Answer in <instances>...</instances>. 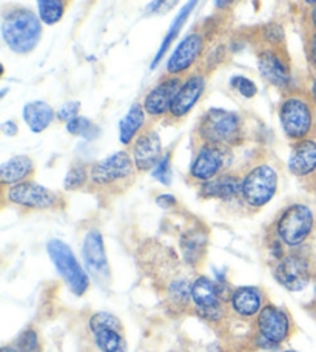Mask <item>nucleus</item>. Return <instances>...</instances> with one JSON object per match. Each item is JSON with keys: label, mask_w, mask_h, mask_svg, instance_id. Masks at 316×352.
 I'll return each mask as SVG.
<instances>
[{"label": "nucleus", "mask_w": 316, "mask_h": 352, "mask_svg": "<svg viewBox=\"0 0 316 352\" xmlns=\"http://www.w3.org/2000/svg\"><path fill=\"white\" fill-rule=\"evenodd\" d=\"M230 85H232L233 90H236L245 99H251L258 94L256 84L253 82L251 79L241 76V74H238V76H233L230 79Z\"/></svg>", "instance_id": "nucleus-34"}, {"label": "nucleus", "mask_w": 316, "mask_h": 352, "mask_svg": "<svg viewBox=\"0 0 316 352\" xmlns=\"http://www.w3.org/2000/svg\"><path fill=\"white\" fill-rule=\"evenodd\" d=\"M308 59H311L312 65L316 68V33H312L311 42H308Z\"/></svg>", "instance_id": "nucleus-40"}, {"label": "nucleus", "mask_w": 316, "mask_h": 352, "mask_svg": "<svg viewBox=\"0 0 316 352\" xmlns=\"http://www.w3.org/2000/svg\"><path fill=\"white\" fill-rule=\"evenodd\" d=\"M289 172L300 179L316 176V138L293 142L287 160Z\"/></svg>", "instance_id": "nucleus-20"}, {"label": "nucleus", "mask_w": 316, "mask_h": 352, "mask_svg": "<svg viewBox=\"0 0 316 352\" xmlns=\"http://www.w3.org/2000/svg\"><path fill=\"white\" fill-rule=\"evenodd\" d=\"M90 184V167L82 164V162H76L65 175L63 179V190L65 192H78L85 188Z\"/></svg>", "instance_id": "nucleus-30"}, {"label": "nucleus", "mask_w": 316, "mask_h": 352, "mask_svg": "<svg viewBox=\"0 0 316 352\" xmlns=\"http://www.w3.org/2000/svg\"><path fill=\"white\" fill-rule=\"evenodd\" d=\"M242 176L236 173L224 172L207 182L199 184V197L204 199H219L224 203H230L241 198Z\"/></svg>", "instance_id": "nucleus-21"}, {"label": "nucleus", "mask_w": 316, "mask_h": 352, "mask_svg": "<svg viewBox=\"0 0 316 352\" xmlns=\"http://www.w3.org/2000/svg\"><path fill=\"white\" fill-rule=\"evenodd\" d=\"M284 352H296V351H284Z\"/></svg>", "instance_id": "nucleus-48"}, {"label": "nucleus", "mask_w": 316, "mask_h": 352, "mask_svg": "<svg viewBox=\"0 0 316 352\" xmlns=\"http://www.w3.org/2000/svg\"><path fill=\"white\" fill-rule=\"evenodd\" d=\"M22 118L33 133H42L56 119V111L45 100H31L23 105Z\"/></svg>", "instance_id": "nucleus-24"}, {"label": "nucleus", "mask_w": 316, "mask_h": 352, "mask_svg": "<svg viewBox=\"0 0 316 352\" xmlns=\"http://www.w3.org/2000/svg\"><path fill=\"white\" fill-rule=\"evenodd\" d=\"M14 348L17 349V352H42L41 337L37 334V331H34L33 328L25 329L17 337Z\"/></svg>", "instance_id": "nucleus-32"}, {"label": "nucleus", "mask_w": 316, "mask_h": 352, "mask_svg": "<svg viewBox=\"0 0 316 352\" xmlns=\"http://www.w3.org/2000/svg\"><path fill=\"white\" fill-rule=\"evenodd\" d=\"M239 0H214V6H216V10L219 11H227L230 10L232 6H235Z\"/></svg>", "instance_id": "nucleus-41"}, {"label": "nucleus", "mask_w": 316, "mask_h": 352, "mask_svg": "<svg viewBox=\"0 0 316 352\" xmlns=\"http://www.w3.org/2000/svg\"><path fill=\"white\" fill-rule=\"evenodd\" d=\"M131 153L121 150L90 166V186L100 192H124L136 176Z\"/></svg>", "instance_id": "nucleus-5"}, {"label": "nucleus", "mask_w": 316, "mask_h": 352, "mask_svg": "<svg viewBox=\"0 0 316 352\" xmlns=\"http://www.w3.org/2000/svg\"><path fill=\"white\" fill-rule=\"evenodd\" d=\"M280 175L270 162H258L242 176L241 201L251 210H261L275 198Z\"/></svg>", "instance_id": "nucleus-7"}, {"label": "nucleus", "mask_w": 316, "mask_h": 352, "mask_svg": "<svg viewBox=\"0 0 316 352\" xmlns=\"http://www.w3.org/2000/svg\"><path fill=\"white\" fill-rule=\"evenodd\" d=\"M315 133H316V107H315Z\"/></svg>", "instance_id": "nucleus-46"}, {"label": "nucleus", "mask_w": 316, "mask_h": 352, "mask_svg": "<svg viewBox=\"0 0 316 352\" xmlns=\"http://www.w3.org/2000/svg\"><path fill=\"white\" fill-rule=\"evenodd\" d=\"M2 131L6 136H16L19 133V127L14 121H5L2 124Z\"/></svg>", "instance_id": "nucleus-39"}, {"label": "nucleus", "mask_w": 316, "mask_h": 352, "mask_svg": "<svg viewBox=\"0 0 316 352\" xmlns=\"http://www.w3.org/2000/svg\"><path fill=\"white\" fill-rule=\"evenodd\" d=\"M3 201L25 210H54L63 206L59 193L33 179L3 187Z\"/></svg>", "instance_id": "nucleus-10"}, {"label": "nucleus", "mask_w": 316, "mask_h": 352, "mask_svg": "<svg viewBox=\"0 0 316 352\" xmlns=\"http://www.w3.org/2000/svg\"><path fill=\"white\" fill-rule=\"evenodd\" d=\"M315 213L304 203L289 204L275 219L273 235L287 249L304 246L315 230Z\"/></svg>", "instance_id": "nucleus-4"}, {"label": "nucleus", "mask_w": 316, "mask_h": 352, "mask_svg": "<svg viewBox=\"0 0 316 352\" xmlns=\"http://www.w3.org/2000/svg\"><path fill=\"white\" fill-rule=\"evenodd\" d=\"M178 3L179 0H153V2L147 6V12L150 16L167 14V12L170 10H173Z\"/></svg>", "instance_id": "nucleus-37"}, {"label": "nucleus", "mask_w": 316, "mask_h": 352, "mask_svg": "<svg viewBox=\"0 0 316 352\" xmlns=\"http://www.w3.org/2000/svg\"><path fill=\"white\" fill-rule=\"evenodd\" d=\"M316 178V176H315ZM313 190H315V195H316V179H315V187H313Z\"/></svg>", "instance_id": "nucleus-47"}, {"label": "nucleus", "mask_w": 316, "mask_h": 352, "mask_svg": "<svg viewBox=\"0 0 316 352\" xmlns=\"http://www.w3.org/2000/svg\"><path fill=\"white\" fill-rule=\"evenodd\" d=\"M230 292L225 291L221 283L205 275L196 276L192 283V307L194 314L212 324L221 323L225 316H230Z\"/></svg>", "instance_id": "nucleus-6"}, {"label": "nucleus", "mask_w": 316, "mask_h": 352, "mask_svg": "<svg viewBox=\"0 0 316 352\" xmlns=\"http://www.w3.org/2000/svg\"><path fill=\"white\" fill-rule=\"evenodd\" d=\"M130 153L139 173L151 172L163 156L162 140L155 129H145L131 144Z\"/></svg>", "instance_id": "nucleus-16"}, {"label": "nucleus", "mask_w": 316, "mask_h": 352, "mask_svg": "<svg viewBox=\"0 0 316 352\" xmlns=\"http://www.w3.org/2000/svg\"><path fill=\"white\" fill-rule=\"evenodd\" d=\"M196 135L201 144L233 148L244 141L242 119L235 111L210 109L202 115Z\"/></svg>", "instance_id": "nucleus-2"}, {"label": "nucleus", "mask_w": 316, "mask_h": 352, "mask_svg": "<svg viewBox=\"0 0 316 352\" xmlns=\"http://www.w3.org/2000/svg\"><path fill=\"white\" fill-rule=\"evenodd\" d=\"M192 283L187 276H174L166 287V303L173 312L185 311L192 306Z\"/></svg>", "instance_id": "nucleus-27"}, {"label": "nucleus", "mask_w": 316, "mask_h": 352, "mask_svg": "<svg viewBox=\"0 0 316 352\" xmlns=\"http://www.w3.org/2000/svg\"><path fill=\"white\" fill-rule=\"evenodd\" d=\"M156 206L161 207L163 210H170L173 209V207L178 204V199H176L174 195H170V193H162V195H157L156 197Z\"/></svg>", "instance_id": "nucleus-38"}, {"label": "nucleus", "mask_w": 316, "mask_h": 352, "mask_svg": "<svg viewBox=\"0 0 316 352\" xmlns=\"http://www.w3.org/2000/svg\"><path fill=\"white\" fill-rule=\"evenodd\" d=\"M255 340L259 348L275 349L292 336L293 320L287 309L267 303L255 318Z\"/></svg>", "instance_id": "nucleus-8"}, {"label": "nucleus", "mask_w": 316, "mask_h": 352, "mask_svg": "<svg viewBox=\"0 0 316 352\" xmlns=\"http://www.w3.org/2000/svg\"><path fill=\"white\" fill-rule=\"evenodd\" d=\"M181 252L182 258L188 264L190 267L199 266L202 260L207 255L208 248V234L204 228H194L187 229L181 236Z\"/></svg>", "instance_id": "nucleus-22"}, {"label": "nucleus", "mask_w": 316, "mask_h": 352, "mask_svg": "<svg viewBox=\"0 0 316 352\" xmlns=\"http://www.w3.org/2000/svg\"><path fill=\"white\" fill-rule=\"evenodd\" d=\"M311 96H312V99L315 100V104H316V73H315V78H313V82H312V93H311Z\"/></svg>", "instance_id": "nucleus-43"}, {"label": "nucleus", "mask_w": 316, "mask_h": 352, "mask_svg": "<svg viewBox=\"0 0 316 352\" xmlns=\"http://www.w3.org/2000/svg\"><path fill=\"white\" fill-rule=\"evenodd\" d=\"M207 79L202 73H193L184 79L178 94L173 100L172 110H170L168 118L173 121H181L190 115V111L194 109V105L199 102L202 94L205 91Z\"/></svg>", "instance_id": "nucleus-19"}, {"label": "nucleus", "mask_w": 316, "mask_h": 352, "mask_svg": "<svg viewBox=\"0 0 316 352\" xmlns=\"http://www.w3.org/2000/svg\"><path fill=\"white\" fill-rule=\"evenodd\" d=\"M258 70L264 80L276 88H287L292 82L289 60L280 48L265 47L258 53Z\"/></svg>", "instance_id": "nucleus-17"}, {"label": "nucleus", "mask_w": 316, "mask_h": 352, "mask_svg": "<svg viewBox=\"0 0 316 352\" xmlns=\"http://www.w3.org/2000/svg\"><path fill=\"white\" fill-rule=\"evenodd\" d=\"M273 276L278 285L289 292H301L311 285L313 276L312 261L307 255L298 252H287L273 266Z\"/></svg>", "instance_id": "nucleus-11"}, {"label": "nucleus", "mask_w": 316, "mask_h": 352, "mask_svg": "<svg viewBox=\"0 0 316 352\" xmlns=\"http://www.w3.org/2000/svg\"><path fill=\"white\" fill-rule=\"evenodd\" d=\"M151 176H153V178L157 182H161V184H163V186L172 184V179H173L172 153H170V152L163 153L161 161L157 162L156 167L153 168V170H151Z\"/></svg>", "instance_id": "nucleus-33"}, {"label": "nucleus", "mask_w": 316, "mask_h": 352, "mask_svg": "<svg viewBox=\"0 0 316 352\" xmlns=\"http://www.w3.org/2000/svg\"><path fill=\"white\" fill-rule=\"evenodd\" d=\"M36 173L34 161L27 155H16L5 161L0 167V181L3 187L21 184L23 181L33 179Z\"/></svg>", "instance_id": "nucleus-23"}, {"label": "nucleus", "mask_w": 316, "mask_h": 352, "mask_svg": "<svg viewBox=\"0 0 316 352\" xmlns=\"http://www.w3.org/2000/svg\"><path fill=\"white\" fill-rule=\"evenodd\" d=\"M265 305H267L265 294L261 287L256 286L235 287L229 297L230 316L244 322L255 320Z\"/></svg>", "instance_id": "nucleus-18"}, {"label": "nucleus", "mask_w": 316, "mask_h": 352, "mask_svg": "<svg viewBox=\"0 0 316 352\" xmlns=\"http://www.w3.org/2000/svg\"><path fill=\"white\" fill-rule=\"evenodd\" d=\"M0 352H17V349L14 346H10V344H6V346L0 349Z\"/></svg>", "instance_id": "nucleus-44"}, {"label": "nucleus", "mask_w": 316, "mask_h": 352, "mask_svg": "<svg viewBox=\"0 0 316 352\" xmlns=\"http://www.w3.org/2000/svg\"><path fill=\"white\" fill-rule=\"evenodd\" d=\"M315 100L304 93L292 91L282 98L278 118L289 141L298 142L311 136L315 130Z\"/></svg>", "instance_id": "nucleus-3"}, {"label": "nucleus", "mask_w": 316, "mask_h": 352, "mask_svg": "<svg viewBox=\"0 0 316 352\" xmlns=\"http://www.w3.org/2000/svg\"><path fill=\"white\" fill-rule=\"evenodd\" d=\"M311 27L313 30V33H316V5H313L311 10Z\"/></svg>", "instance_id": "nucleus-42"}, {"label": "nucleus", "mask_w": 316, "mask_h": 352, "mask_svg": "<svg viewBox=\"0 0 316 352\" xmlns=\"http://www.w3.org/2000/svg\"><path fill=\"white\" fill-rule=\"evenodd\" d=\"M42 21L39 16L23 6H12L3 12L2 37L12 53L28 54L39 45Z\"/></svg>", "instance_id": "nucleus-1"}, {"label": "nucleus", "mask_w": 316, "mask_h": 352, "mask_svg": "<svg viewBox=\"0 0 316 352\" xmlns=\"http://www.w3.org/2000/svg\"><path fill=\"white\" fill-rule=\"evenodd\" d=\"M82 260H84L88 274L100 283H109L111 278V270L109 256H106L104 236L100 230H88L84 241H82Z\"/></svg>", "instance_id": "nucleus-13"}, {"label": "nucleus", "mask_w": 316, "mask_h": 352, "mask_svg": "<svg viewBox=\"0 0 316 352\" xmlns=\"http://www.w3.org/2000/svg\"><path fill=\"white\" fill-rule=\"evenodd\" d=\"M205 50V37L202 33H190L182 37L167 62V74L181 76L198 64Z\"/></svg>", "instance_id": "nucleus-14"}, {"label": "nucleus", "mask_w": 316, "mask_h": 352, "mask_svg": "<svg viewBox=\"0 0 316 352\" xmlns=\"http://www.w3.org/2000/svg\"><path fill=\"white\" fill-rule=\"evenodd\" d=\"M37 16L45 25H56L65 16V11L69 5V0H36Z\"/></svg>", "instance_id": "nucleus-29"}, {"label": "nucleus", "mask_w": 316, "mask_h": 352, "mask_svg": "<svg viewBox=\"0 0 316 352\" xmlns=\"http://www.w3.org/2000/svg\"><path fill=\"white\" fill-rule=\"evenodd\" d=\"M79 111H80V104L78 100H68L63 105L59 107V110L56 111V119L60 122H69L71 119L78 118L79 116Z\"/></svg>", "instance_id": "nucleus-36"}, {"label": "nucleus", "mask_w": 316, "mask_h": 352, "mask_svg": "<svg viewBox=\"0 0 316 352\" xmlns=\"http://www.w3.org/2000/svg\"><path fill=\"white\" fill-rule=\"evenodd\" d=\"M262 39L267 43V47H275V48H281L282 42H284V30L281 25L278 23H269L262 27Z\"/></svg>", "instance_id": "nucleus-35"}, {"label": "nucleus", "mask_w": 316, "mask_h": 352, "mask_svg": "<svg viewBox=\"0 0 316 352\" xmlns=\"http://www.w3.org/2000/svg\"><path fill=\"white\" fill-rule=\"evenodd\" d=\"M67 131L69 135L82 138L85 141H94L98 140L100 135V129L94 124L91 119L85 116H78L71 119V121L67 122Z\"/></svg>", "instance_id": "nucleus-31"}, {"label": "nucleus", "mask_w": 316, "mask_h": 352, "mask_svg": "<svg viewBox=\"0 0 316 352\" xmlns=\"http://www.w3.org/2000/svg\"><path fill=\"white\" fill-rule=\"evenodd\" d=\"M198 3H199V0H188V2L184 6H182V10L178 12V16L174 17V21H173L172 25H170L166 37H163V41L161 42V47H159V50H157V53L155 54L153 62H151V68H156L157 65L161 64L162 59L166 58L167 52L173 47V42L178 39V36L182 31V28H184V25L188 21L190 14H192L193 10L196 8V5H198Z\"/></svg>", "instance_id": "nucleus-26"}, {"label": "nucleus", "mask_w": 316, "mask_h": 352, "mask_svg": "<svg viewBox=\"0 0 316 352\" xmlns=\"http://www.w3.org/2000/svg\"><path fill=\"white\" fill-rule=\"evenodd\" d=\"M302 2H304L307 6H313V5H316V0H302Z\"/></svg>", "instance_id": "nucleus-45"}, {"label": "nucleus", "mask_w": 316, "mask_h": 352, "mask_svg": "<svg viewBox=\"0 0 316 352\" xmlns=\"http://www.w3.org/2000/svg\"><path fill=\"white\" fill-rule=\"evenodd\" d=\"M147 124V113L142 104H133L126 115L119 122V141L122 146H131L136 138L145 130Z\"/></svg>", "instance_id": "nucleus-25"}, {"label": "nucleus", "mask_w": 316, "mask_h": 352, "mask_svg": "<svg viewBox=\"0 0 316 352\" xmlns=\"http://www.w3.org/2000/svg\"><path fill=\"white\" fill-rule=\"evenodd\" d=\"M229 158L230 148L199 144L188 168V179L196 184H202V182L216 178L225 172L229 166Z\"/></svg>", "instance_id": "nucleus-12"}, {"label": "nucleus", "mask_w": 316, "mask_h": 352, "mask_svg": "<svg viewBox=\"0 0 316 352\" xmlns=\"http://www.w3.org/2000/svg\"><path fill=\"white\" fill-rule=\"evenodd\" d=\"M182 82H184V79L181 76L167 74L166 78L151 88L142 102L147 116L151 119L167 118L170 115L173 100L176 98V94H178Z\"/></svg>", "instance_id": "nucleus-15"}, {"label": "nucleus", "mask_w": 316, "mask_h": 352, "mask_svg": "<svg viewBox=\"0 0 316 352\" xmlns=\"http://www.w3.org/2000/svg\"><path fill=\"white\" fill-rule=\"evenodd\" d=\"M47 254L71 294L76 297L85 295L90 289V274L76 258L73 249L65 241L49 240L47 243Z\"/></svg>", "instance_id": "nucleus-9"}, {"label": "nucleus", "mask_w": 316, "mask_h": 352, "mask_svg": "<svg viewBox=\"0 0 316 352\" xmlns=\"http://www.w3.org/2000/svg\"><path fill=\"white\" fill-rule=\"evenodd\" d=\"M93 336V342L100 352H126L124 329L110 328V326H96L88 328Z\"/></svg>", "instance_id": "nucleus-28"}]
</instances>
